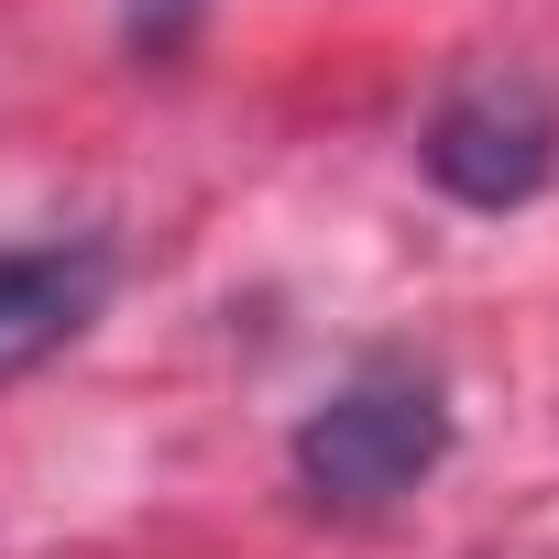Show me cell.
<instances>
[{
  "label": "cell",
  "mask_w": 559,
  "mask_h": 559,
  "mask_svg": "<svg viewBox=\"0 0 559 559\" xmlns=\"http://www.w3.org/2000/svg\"><path fill=\"white\" fill-rule=\"evenodd\" d=\"M110 297V252L99 241H34V252H0V384L56 362Z\"/></svg>",
  "instance_id": "obj_3"
},
{
  "label": "cell",
  "mask_w": 559,
  "mask_h": 559,
  "mask_svg": "<svg viewBox=\"0 0 559 559\" xmlns=\"http://www.w3.org/2000/svg\"><path fill=\"white\" fill-rule=\"evenodd\" d=\"M439 450H450V406H439V384L428 373H406V362H373V373H352L330 406H308V428H297V483L319 493V504H395V493H417L428 472H439Z\"/></svg>",
  "instance_id": "obj_1"
},
{
  "label": "cell",
  "mask_w": 559,
  "mask_h": 559,
  "mask_svg": "<svg viewBox=\"0 0 559 559\" xmlns=\"http://www.w3.org/2000/svg\"><path fill=\"white\" fill-rule=\"evenodd\" d=\"M428 176L461 198V209H526L559 165V121L526 78H461L439 110H428Z\"/></svg>",
  "instance_id": "obj_2"
},
{
  "label": "cell",
  "mask_w": 559,
  "mask_h": 559,
  "mask_svg": "<svg viewBox=\"0 0 559 559\" xmlns=\"http://www.w3.org/2000/svg\"><path fill=\"white\" fill-rule=\"evenodd\" d=\"M121 23H132L143 56H176V45L198 34V0H121Z\"/></svg>",
  "instance_id": "obj_4"
}]
</instances>
